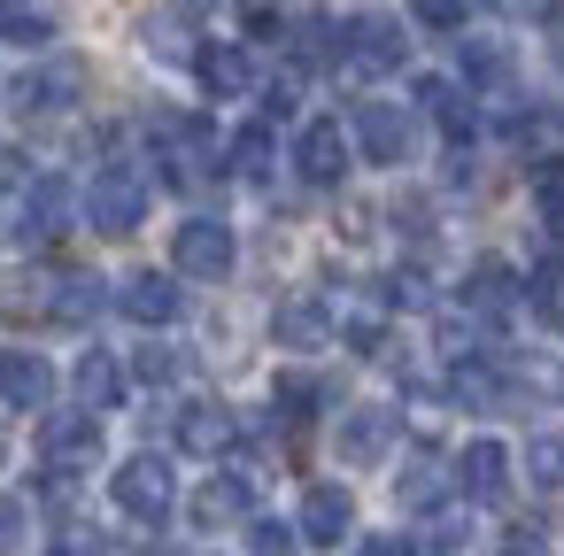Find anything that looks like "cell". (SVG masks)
Listing matches in <instances>:
<instances>
[{"mask_svg":"<svg viewBox=\"0 0 564 556\" xmlns=\"http://www.w3.org/2000/svg\"><path fill=\"white\" fill-rule=\"evenodd\" d=\"M155 140H163V186H178V194H194V186H209L217 178V132L202 124V117H155Z\"/></svg>","mask_w":564,"mask_h":556,"instance_id":"1","label":"cell"},{"mask_svg":"<svg viewBox=\"0 0 564 556\" xmlns=\"http://www.w3.org/2000/svg\"><path fill=\"white\" fill-rule=\"evenodd\" d=\"M140 217H148V171L140 163H109L86 186V225L109 232V240H124V232H140Z\"/></svg>","mask_w":564,"mask_h":556,"instance_id":"2","label":"cell"},{"mask_svg":"<svg viewBox=\"0 0 564 556\" xmlns=\"http://www.w3.org/2000/svg\"><path fill=\"white\" fill-rule=\"evenodd\" d=\"M232 263H240L232 225H217V217H186V225H178V240H171V271H178V279L217 286V279H232Z\"/></svg>","mask_w":564,"mask_h":556,"instance_id":"3","label":"cell"},{"mask_svg":"<svg viewBox=\"0 0 564 556\" xmlns=\"http://www.w3.org/2000/svg\"><path fill=\"white\" fill-rule=\"evenodd\" d=\"M40 456H47L55 479L94 471V464H101V417H86V410H47V417H40Z\"/></svg>","mask_w":564,"mask_h":556,"instance_id":"4","label":"cell"},{"mask_svg":"<svg viewBox=\"0 0 564 556\" xmlns=\"http://www.w3.org/2000/svg\"><path fill=\"white\" fill-rule=\"evenodd\" d=\"M109 494H117V510H124V517L163 525V517H171V502H178V471H171L163 456H132V464H117Z\"/></svg>","mask_w":564,"mask_h":556,"instance_id":"5","label":"cell"},{"mask_svg":"<svg viewBox=\"0 0 564 556\" xmlns=\"http://www.w3.org/2000/svg\"><path fill=\"white\" fill-rule=\"evenodd\" d=\"M340 63L364 70V78H387V70L410 63V40H402L394 17H356V24H340Z\"/></svg>","mask_w":564,"mask_h":556,"instance_id":"6","label":"cell"},{"mask_svg":"<svg viewBox=\"0 0 564 556\" xmlns=\"http://www.w3.org/2000/svg\"><path fill=\"white\" fill-rule=\"evenodd\" d=\"M109 302H117L132 325H178V317H186V286H178L171 271H132Z\"/></svg>","mask_w":564,"mask_h":556,"instance_id":"7","label":"cell"},{"mask_svg":"<svg viewBox=\"0 0 564 556\" xmlns=\"http://www.w3.org/2000/svg\"><path fill=\"white\" fill-rule=\"evenodd\" d=\"M55 402V363L40 348H0V410H47Z\"/></svg>","mask_w":564,"mask_h":556,"instance_id":"8","label":"cell"},{"mask_svg":"<svg viewBox=\"0 0 564 556\" xmlns=\"http://www.w3.org/2000/svg\"><path fill=\"white\" fill-rule=\"evenodd\" d=\"M294 533H302L310 548H340V541L356 533V494H348V487H333V479H325V487H310V494H302Z\"/></svg>","mask_w":564,"mask_h":556,"instance_id":"9","label":"cell"},{"mask_svg":"<svg viewBox=\"0 0 564 556\" xmlns=\"http://www.w3.org/2000/svg\"><path fill=\"white\" fill-rule=\"evenodd\" d=\"M294 171H302L310 186H340V178H348V132H340L333 117L302 124V140H294Z\"/></svg>","mask_w":564,"mask_h":556,"instance_id":"10","label":"cell"},{"mask_svg":"<svg viewBox=\"0 0 564 556\" xmlns=\"http://www.w3.org/2000/svg\"><path fill=\"white\" fill-rule=\"evenodd\" d=\"M194 78H202V94L240 101V94L256 86V63H248V47H240V40H209V47H194Z\"/></svg>","mask_w":564,"mask_h":556,"instance_id":"11","label":"cell"},{"mask_svg":"<svg viewBox=\"0 0 564 556\" xmlns=\"http://www.w3.org/2000/svg\"><path fill=\"white\" fill-rule=\"evenodd\" d=\"M356 148L371 163H410V117L394 101H356Z\"/></svg>","mask_w":564,"mask_h":556,"instance_id":"12","label":"cell"},{"mask_svg":"<svg viewBox=\"0 0 564 556\" xmlns=\"http://www.w3.org/2000/svg\"><path fill=\"white\" fill-rule=\"evenodd\" d=\"M86 94V70L78 63H47V70H24L17 86H9V101L24 109V117H47V109H63V101H78Z\"/></svg>","mask_w":564,"mask_h":556,"instance_id":"13","label":"cell"},{"mask_svg":"<svg viewBox=\"0 0 564 556\" xmlns=\"http://www.w3.org/2000/svg\"><path fill=\"white\" fill-rule=\"evenodd\" d=\"M464 309H471V317H487V325H495V317H510V309H518V271H510L502 255H479V263L464 271Z\"/></svg>","mask_w":564,"mask_h":556,"instance_id":"14","label":"cell"},{"mask_svg":"<svg viewBox=\"0 0 564 556\" xmlns=\"http://www.w3.org/2000/svg\"><path fill=\"white\" fill-rule=\"evenodd\" d=\"M394 433H402L394 410H379V402H371V410H348V417H340V464H356V471L379 464V456L394 448Z\"/></svg>","mask_w":564,"mask_h":556,"instance_id":"15","label":"cell"},{"mask_svg":"<svg viewBox=\"0 0 564 556\" xmlns=\"http://www.w3.org/2000/svg\"><path fill=\"white\" fill-rule=\"evenodd\" d=\"M456 487H464L471 502H502V494H510V448H502V440H471V448L456 456Z\"/></svg>","mask_w":564,"mask_h":556,"instance_id":"16","label":"cell"},{"mask_svg":"<svg viewBox=\"0 0 564 556\" xmlns=\"http://www.w3.org/2000/svg\"><path fill=\"white\" fill-rule=\"evenodd\" d=\"M232 440H240V425H232L225 402H186V410H178V448H186V456H225Z\"/></svg>","mask_w":564,"mask_h":556,"instance_id":"17","label":"cell"},{"mask_svg":"<svg viewBox=\"0 0 564 556\" xmlns=\"http://www.w3.org/2000/svg\"><path fill=\"white\" fill-rule=\"evenodd\" d=\"M70 209H78L70 178H32V194H24V240H55V232H70Z\"/></svg>","mask_w":564,"mask_h":556,"instance_id":"18","label":"cell"},{"mask_svg":"<svg viewBox=\"0 0 564 556\" xmlns=\"http://www.w3.org/2000/svg\"><path fill=\"white\" fill-rule=\"evenodd\" d=\"M248 510H256V487L240 471H217V479L194 487V525H240Z\"/></svg>","mask_w":564,"mask_h":556,"instance_id":"19","label":"cell"},{"mask_svg":"<svg viewBox=\"0 0 564 556\" xmlns=\"http://www.w3.org/2000/svg\"><path fill=\"white\" fill-rule=\"evenodd\" d=\"M70 386H78V410H86V417H101V410H117L124 371H117V356H109V348H86V356H78V371H70Z\"/></svg>","mask_w":564,"mask_h":556,"instance_id":"20","label":"cell"},{"mask_svg":"<svg viewBox=\"0 0 564 556\" xmlns=\"http://www.w3.org/2000/svg\"><path fill=\"white\" fill-rule=\"evenodd\" d=\"M417 109H425V117H433V124H441V132L456 140V148H464V140L479 132V109H471V101H464V94H456L448 78H417Z\"/></svg>","mask_w":564,"mask_h":556,"instance_id":"21","label":"cell"},{"mask_svg":"<svg viewBox=\"0 0 564 556\" xmlns=\"http://www.w3.org/2000/svg\"><path fill=\"white\" fill-rule=\"evenodd\" d=\"M271 332H279V348H325V340H333V309H325L317 294H302V302H286V309L271 317Z\"/></svg>","mask_w":564,"mask_h":556,"instance_id":"22","label":"cell"},{"mask_svg":"<svg viewBox=\"0 0 564 556\" xmlns=\"http://www.w3.org/2000/svg\"><path fill=\"white\" fill-rule=\"evenodd\" d=\"M456 70H464V86L502 94L510 86V47L502 40H456Z\"/></svg>","mask_w":564,"mask_h":556,"instance_id":"23","label":"cell"},{"mask_svg":"<svg viewBox=\"0 0 564 556\" xmlns=\"http://www.w3.org/2000/svg\"><path fill=\"white\" fill-rule=\"evenodd\" d=\"M518 302H533L541 325H564V255H541V263L518 279Z\"/></svg>","mask_w":564,"mask_h":556,"instance_id":"24","label":"cell"},{"mask_svg":"<svg viewBox=\"0 0 564 556\" xmlns=\"http://www.w3.org/2000/svg\"><path fill=\"white\" fill-rule=\"evenodd\" d=\"M63 325H94L101 309H109V294H101V279H86V271H70V279H55V302H47Z\"/></svg>","mask_w":564,"mask_h":556,"instance_id":"25","label":"cell"},{"mask_svg":"<svg viewBox=\"0 0 564 556\" xmlns=\"http://www.w3.org/2000/svg\"><path fill=\"white\" fill-rule=\"evenodd\" d=\"M294 63H340V24L317 9V17H294Z\"/></svg>","mask_w":564,"mask_h":556,"instance_id":"26","label":"cell"},{"mask_svg":"<svg viewBox=\"0 0 564 556\" xmlns=\"http://www.w3.org/2000/svg\"><path fill=\"white\" fill-rule=\"evenodd\" d=\"M525 479L541 494H564V433H533L525 440Z\"/></svg>","mask_w":564,"mask_h":556,"instance_id":"27","label":"cell"},{"mask_svg":"<svg viewBox=\"0 0 564 556\" xmlns=\"http://www.w3.org/2000/svg\"><path fill=\"white\" fill-rule=\"evenodd\" d=\"M0 40L24 47V55H40V47L55 40V17H47V9H0Z\"/></svg>","mask_w":564,"mask_h":556,"instance_id":"28","label":"cell"},{"mask_svg":"<svg viewBox=\"0 0 564 556\" xmlns=\"http://www.w3.org/2000/svg\"><path fill=\"white\" fill-rule=\"evenodd\" d=\"M441 494H448V471H441V464H410V471L394 479V502H402V510H433Z\"/></svg>","mask_w":564,"mask_h":556,"instance_id":"29","label":"cell"},{"mask_svg":"<svg viewBox=\"0 0 564 556\" xmlns=\"http://www.w3.org/2000/svg\"><path fill=\"white\" fill-rule=\"evenodd\" d=\"M271 124H248V132H232V171L240 178H271Z\"/></svg>","mask_w":564,"mask_h":556,"instance_id":"30","label":"cell"},{"mask_svg":"<svg viewBox=\"0 0 564 556\" xmlns=\"http://www.w3.org/2000/svg\"><path fill=\"white\" fill-rule=\"evenodd\" d=\"M271 402H279L286 417H317V402H325V379H317V371H286V379L271 386Z\"/></svg>","mask_w":564,"mask_h":556,"instance_id":"31","label":"cell"},{"mask_svg":"<svg viewBox=\"0 0 564 556\" xmlns=\"http://www.w3.org/2000/svg\"><path fill=\"white\" fill-rule=\"evenodd\" d=\"M510 386H525V394H541V402H564V363L518 356V363H510Z\"/></svg>","mask_w":564,"mask_h":556,"instance_id":"32","label":"cell"},{"mask_svg":"<svg viewBox=\"0 0 564 556\" xmlns=\"http://www.w3.org/2000/svg\"><path fill=\"white\" fill-rule=\"evenodd\" d=\"M533 209H541V225H556V232H564V155L533 163Z\"/></svg>","mask_w":564,"mask_h":556,"instance_id":"33","label":"cell"},{"mask_svg":"<svg viewBox=\"0 0 564 556\" xmlns=\"http://www.w3.org/2000/svg\"><path fill=\"white\" fill-rule=\"evenodd\" d=\"M248 556H302V533L279 525V517H256L248 525Z\"/></svg>","mask_w":564,"mask_h":556,"instance_id":"34","label":"cell"},{"mask_svg":"<svg viewBox=\"0 0 564 556\" xmlns=\"http://www.w3.org/2000/svg\"><path fill=\"white\" fill-rule=\"evenodd\" d=\"M433 302V279L417 271V263H402L394 279H387V309H425Z\"/></svg>","mask_w":564,"mask_h":556,"instance_id":"35","label":"cell"},{"mask_svg":"<svg viewBox=\"0 0 564 556\" xmlns=\"http://www.w3.org/2000/svg\"><path fill=\"white\" fill-rule=\"evenodd\" d=\"M340 340H348L356 356H379V348H387V309H356V317L340 325Z\"/></svg>","mask_w":564,"mask_h":556,"instance_id":"36","label":"cell"},{"mask_svg":"<svg viewBox=\"0 0 564 556\" xmlns=\"http://www.w3.org/2000/svg\"><path fill=\"white\" fill-rule=\"evenodd\" d=\"M410 17H417L425 32H464V17H471V0H410Z\"/></svg>","mask_w":564,"mask_h":556,"instance_id":"37","label":"cell"},{"mask_svg":"<svg viewBox=\"0 0 564 556\" xmlns=\"http://www.w3.org/2000/svg\"><path fill=\"white\" fill-rule=\"evenodd\" d=\"M132 371H140L148 386H171V379H178V356H171V348H140V356H132Z\"/></svg>","mask_w":564,"mask_h":556,"instance_id":"38","label":"cell"},{"mask_svg":"<svg viewBox=\"0 0 564 556\" xmlns=\"http://www.w3.org/2000/svg\"><path fill=\"white\" fill-rule=\"evenodd\" d=\"M24 525H32V517H24V502L0 494V556H17V548H24Z\"/></svg>","mask_w":564,"mask_h":556,"instance_id":"39","label":"cell"},{"mask_svg":"<svg viewBox=\"0 0 564 556\" xmlns=\"http://www.w3.org/2000/svg\"><path fill=\"white\" fill-rule=\"evenodd\" d=\"M148 47H155L163 63H194V47L178 40V24H148Z\"/></svg>","mask_w":564,"mask_h":556,"instance_id":"40","label":"cell"},{"mask_svg":"<svg viewBox=\"0 0 564 556\" xmlns=\"http://www.w3.org/2000/svg\"><path fill=\"white\" fill-rule=\"evenodd\" d=\"M294 101H302L294 78H271V86H263V117H294Z\"/></svg>","mask_w":564,"mask_h":556,"instance_id":"41","label":"cell"},{"mask_svg":"<svg viewBox=\"0 0 564 556\" xmlns=\"http://www.w3.org/2000/svg\"><path fill=\"white\" fill-rule=\"evenodd\" d=\"M356 556H425V548H417V541H402V533H371Z\"/></svg>","mask_w":564,"mask_h":556,"instance_id":"42","label":"cell"},{"mask_svg":"<svg viewBox=\"0 0 564 556\" xmlns=\"http://www.w3.org/2000/svg\"><path fill=\"white\" fill-rule=\"evenodd\" d=\"M17 186H24V155L0 140V194H17Z\"/></svg>","mask_w":564,"mask_h":556,"instance_id":"43","label":"cell"},{"mask_svg":"<svg viewBox=\"0 0 564 556\" xmlns=\"http://www.w3.org/2000/svg\"><path fill=\"white\" fill-rule=\"evenodd\" d=\"M248 32H256V40L279 32V9H271V0H248Z\"/></svg>","mask_w":564,"mask_h":556,"instance_id":"44","label":"cell"},{"mask_svg":"<svg viewBox=\"0 0 564 556\" xmlns=\"http://www.w3.org/2000/svg\"><path fill=\"white\" fill-rule=\"evenodd\" d=\"M55 556H109V548H101L94 533H63V548H55Z\"/></svg>","mask_w":564,"mask_h":556,"instance_id":"45","label":"cell"},{"mask_svg":"<svg viewBox=\"0 0 564 556\" xmlns=\"http://www.w3.org/2000/svg\"><path fill=\"white\" fill-rule=\"evenodd\" d=\"M518 17H564V0H510Z\"/></svg>","mask_w":564,"mask_h":556,"instance_id":"46","label":"cell"},{"mask_svg":"<svg viewBox=\"0 0 564 556\" xmlns=\"http://www.w3.org/2000/svg\"><path fill=\"white\" fill-rule=\"evenodd\" d=\"M556 63H564V17H556Z\"/></svg>","mask_w":564,"mask_h":556,"instance_id":"47","label":"cell"},{"mask_svg":"<svg viewBox=\"0 0 564 556\" xmlns=\"http://www.w3.org/2000/svg\"><path fill=\"white\" fill-rule=\"evenodd\" d=\"M0 464H9V433H0Z\"/></svg>","mask_w":564,"mask_h":556,"instance_id":"48","label":"cell"},{"mask_svg":"<svg viewBox=\"0 0 564 556\" xmlns=\"http://www.w3.org/2000/svg\"><path fill=\"white\" fill-rule=\"evenodd\" d=\"M510 556H541V548H510Z\"/></svg>","mask_w":564,"mask_h":556,"instance_id":"49","label":"cell"},{"mask_svg":"<svg viewBox=\"0 0 564 556\" xmlns=\"http://www.w3.org/2000/svg\"><path fill=\"white\" fill-rule=\"evenodd\" d=\"M194 9H209V0H194Z\"/></svg>","mask_w":564,"mask_h":556,"instance_id":"50","label":"cell"}]
</instances>
